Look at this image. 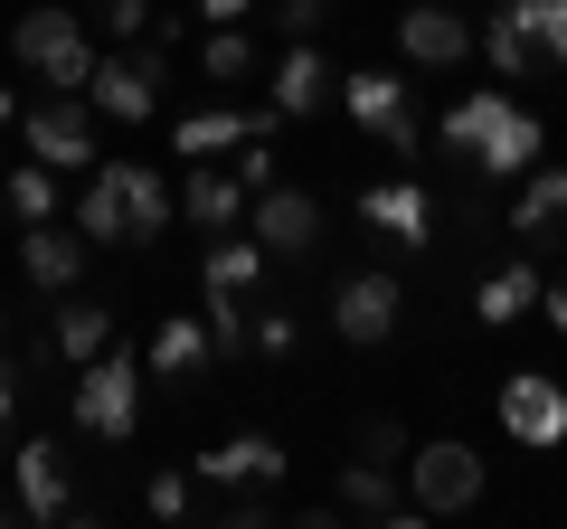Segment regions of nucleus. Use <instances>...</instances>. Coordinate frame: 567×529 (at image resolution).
<instances>
[{
  "label": "nucleus",
  "instance_id": "nucleus-35",
  "mask_svg": "<svg viewBox=\"0 0 567 529\" xmlns=\"http://www.w3.org/2000/svg\"><path fill=\"white\" fill-rule=\"evenodd\" d=\"M256 350H265V360H284V350H293V322H284V312H265V322H256Z\"/></svg>",
  "mask_w": 567,
  "mask_h": 529
},
{
  "label": "nucleus",
  "instance_id": "nucleus-28",
  "mask_svg": "<svg viewBox=\"0 0 567 529\" xmlns=\"http://www.w3.org/2000/svg\"><path fill=\"white\" fill-rule=\"evenodd\" d=\"M502 10L529 29V48H539L548 66H567V0H502Z\"/></svg>",
  "mask_w": 567,
  "mask_h": 529
},
{
  "label": "nucleus",
  "instance_id": "nucleus-34",
  "mask_svg": "<svg viewBox=\"0 0 567 529\" xmlns=\"http://www.w3.org/2000/svg\"><path fill=\"white\" fill-rule=\"evenodd\" d=\"M227 170H237V189L256 199V189L275 180V152H265V143H237V162H227Z\"/></svg>",
  "mask_w": 567,
  "mask_h": 529
},
{
  "label": "nucleus",
  "instance_id": "nucleus-31",
  "mask_svg": "<svg viewBox=\"0 0 567 529\" xmlns=\"http://www.w3.org/2000/svg\"><path fill=\"white\" fill-rule=\"evenodd\" d=\"M142 501H152V520H189V510H199V491H189V473H152V491H142Z\"/></svg>",
  "mask_w": 567,
  "mask_h": 529
},
{
  "label": "nucleus",
  "instance_id": "nucleus-19",
  "mask_svg": "<svg viewBox=\"0 0 567 529\" xmlns=\"http://www.w3.org/2000/svg\"><path fill=\"white\" fill-rule=\"evenodd\" d=\"M199 483H284V445L275 435H227V445H208L199 454Z\"/></svg>",
  "mask_w": 567,
  "mask_h": 529
},
{
  "label": "nucleus",
  "instance_id": "nucleus-36",
  "mask_svg": "<svg viewBox=\"0 0 567 529\" xmlns=\"http://www.w3.org/2000/svg\"><path fill=\"white\" fill-rule=\"evenodd\" d=\"M275 20H284V29H293V39H312V29H322V0H284Z\"/></svg>",
  "mask_w": 567,
  "mask_h": 529
},
{
  "label": "nucleus",
  "instance_id": "nucleus-33",
  "mask_svg": "<svg viewBox=\"0 0 567 529\" xmlns=\"http://www.w3.org/2000/svg\"><path fill=\"white\" fill-rule=\"evenodd\" d=\"M95 20L114 29V39H142V29H152V0H95Z\"/></svg>",
  "mask_w": 567,
  "mask_h": 529
},
{
  "label": "nucleus",
  "instance_id": "nucleus-7",
  "mask_svg": "<svg viewBox=\"0 0 567 529\" xmlns=\"http://www.w3.org/2000/svg\"><path fill=\"white\" fill-rule=\"evenodd\" d=\"M398 322H406V293H398V274H388V264H360V274L331 293V331H341L350 350L398 341Z\"/></svg>",
  "mask_w": 567,
  "mask_h": 529
},
{
  "label": "nucleus",
  "instance_id": "nucleus-16",
  "mask_svg": "<svg viewBox=\"0 0 567 529\" xmlns=\"http://www.w3.org/2000/svg\"><path fill=\"white\" fill-rule=\"evenodd\" d=\"M331 510H350V520H398V529H416V501L398 510V483H388V464H341V483H331Z\"/></svg>",
  "mask_w": 567,
  "mask_h": 529
},
{
  "label": "nucleus",
  "instance_id": "nucleus-9",
  "mask_svg": "<svg viewBox=\"0 0 567 529\" xmlns=\"http://www.w3.org/2000/svg\"><path fill=\"white\" fill-rule=\"evenodd\" d=\"M341 104H350V123H369L398 162H416V114H406V85L388 76V66H360V76H341Z\"/></svg>",
  "mask_w": 567,
  "mask_h": 529
},
{
  "label": "nucleus",
  "instance_id": "nucleus-38",
  "mask_svg": "<svg viewBox=\"0 0 567 529\" xmlns=\"http://www.w3.org/2000/svg\"><path fill=\"white\" fill-rule=\"evenodd\" d=\"M539 312H548V322L567 331V284H548V274H539Z\"/></svg>",
  "mask_w": 567,
  "mask_h": 529
},
{
  "label": "nucleus",
  "instance_id": "nucleus-6",
  "mask_svg": "<svg viewBox=\"0 0 567 529\" xmlns=\"http://www.w3.org/2000/svg\"><path fill=\"white\" fill-rule=\"evenodd\" d=\"M162 76H171V48L162 39L142 48V58H95L85 104H95L104 123H152V114H162Z\"/></svg>",
  "mask_w": 567,
  "mask_h": 529
},
{
  "label": "nucleus",
  "instance_id": "nucleus-25",
  "mask_svg": "<svg viewBox=\"0 0 567 529\" xmlns=\"http://www.w3.org/2000/svg\"><path fill=\"white\" fill-rule=\"evenodd\" d=\"M76 237H85V246H123V189H114V162H95V170H85Z\"/></svg>",
  "mask_w": 567,
  "mask_h": 529
},
{
  "label": "nucleus",
  "instance_id": "nucleus-40",
  "mask_svg": "<svg viewBox=\"0 0 567 529\" xmlns=\"http://www.w3.org/2000/svg\"><path fill=\"white\" fill-rule=\"evenodd\" d=\"M0 133H10V85H0Z\"/></svg>",
  "mask_w": 567,
  "mask_h": 529
},
{
  "label": "nucleus",
  "instance_id": "nucleus-22",
  "mask_svg": "<svg viewBox=\"0 0 567 529\" xmlns=\"http://www.w3.org/2000/svg\"><path fill=\"white\" fill-rule=\"evenodd\" d=\"M473 312H483L492 331H502V322H520V312H539V264H529V256L492 264V274H483V293H473Z\"/></svg>",
  "mask_w": 567,
  "mask_h": 529
},
{
  "label": "nucleus",
  "instance_id": "nucleus-1",
  "mask_svg": "<svg viewBox=\"0 0 567 529\" xmlns=\"http://www.w3.org/2000/svg\"><path fill=\"white\" fill-rule=\"evenodd\" d=\"M445 152H464L483 180H520V170L548 152V133H539V114H529V104L502 95V85H473V95L445 114Z\"/></svg>",
  "mask_w": 567,
  "mask_h": 529
},
{
  "label": "nucleus",
  "instance_id": "nucleus-14",
  "mask_svg": "<svg viewBox=\"0 0 567 529\" xmlns=\"http://www.w3.org/2000/svg\"><path fill=\"white\" fill-rule=\"evenodd\" d=\"M360 218L379 227V237H398V246H435V199H425L416 180H379V189H360Z\"/></svg>",
  "mask_w": 567,
  "mask_h": 529
},
{
  "label": "nucleus",
  "instance_id": "nucleus-8",
  "mask_svg": "<svg viewBox=\"0 0 567 529\" xmlns=\"http://www.w3.org/2000/svg\"><path fill=\"white\" fill-rule=\"evenodd\" d=\"M246 237L265 246V256H312L322 246V199L293 180H265L256 199H246Z\"/></svg>",
  "mask_w": 567,
  "mask_h": 529
},
{
  "label": "nucleus",
  "instance_id": "nucleus-24",
  "mask_svg": "<svg viewBox=\"0 0 567 529\" xmlns=\"http://www.w3.org/2000/svg\"><path fill=\"white\" fill-rule=\"evenodd\" d=\"M237 143H246V114H227V104L171 123V152H181V162H218V152H237Z\"/></svg>",
  "mask_w": 567,
  "mask_h": 529
},
{
  "label": "nucleus",
  "instance_id": "nucleus-12",
  "mask_svg": "<svg viewBox=\"0 0 567 529\" xmlns=\"http://www.w3.org/2000/svg\"><path fill=\"white\" fill-rule=\"evenodd\" d=\"M502 426L520 435V445H567V387L539 378V369H520V378H502Z\"/></svg>",
  "mask_w": 567,
  "mask_h": 529
},
{
  "label": "nucleus",
  "instance_id": "nucleus-29",
  "mask_svg": "<svg viewBox=\"0 0 567 529\" xmlns=\"http://www.w3.org/2000/svg\"><path fill=\"white\" fill-rule=\"evenodd\" d=\"M199 66H208V85H237V76H256V29H218V39L199 48Z\"/></svg>",
  "mask_w": 567,
  "mask_h": 529
},
{
  "label": "nucleus",
  "instance_id": "nucleus-3",
  "mask_svg": "<svg viewBox=\"0 0 567 529\" xmlns=\"http://www.w3.org/2000/svg\"><path fill=\"white\" fill-rule=\"evenodd\" d=\"M10 58L39 66V76L66 85V95H85V76H95V39H85L76 10H20V29H10Z\"/></svg>",
  "mask_w": 567,
  "mask_h": 529
},
{
  "label": "nucleus",
  "instance_id": "nucleus-15",
  "mask_svg": "<svg viewBox=\"0 0 567 529\" xmlns=\"http://www.w3.org/2000/svg\"><path fill=\"white\" fill-rule=\"evenodd\" d=\"M20 274H29L39 293H66V284L85 274V237H76V227H58V218H39V227L20 237Z\"/></svg>",
  "mask_w": 567,
  "mask_h": 529
},
{
  "label": "nucleus",
  "instance_id": "nucleus-27",
  "mask_svg": "<svg viewBox=\"0 0 567 529\" xmlns=\"http://www.w3.org/2000/svg\"><path fill=\"white\" fill-rule=\"evenodd\" d=\"M473 39H483V58H492V76H502V85H520L529 66H539V48H529V29L511 20V10H492V20L473 29Z\"/></svg>",
  "mask_w": 567,
  "mask_h": 529
},
{
  "label": "nucleus",
  "instance_id": "nucleus-18",
  "mask_svg": "<svg viewBox=\"0 0 567 529\" xmlns=\"http://www.w3.org/2000/svg\"><path fill=\"white\" fill-rule=\"evenodd\" d=\"M114 189H123V246H142V237L171 227V180L152 162H114Z\"/></svg>",
  "mask_w": 567,
  "mask_h": 529
},
{
  "label": "nucleus",
  "instance_id": "nucleus-21",
  "mask_svg": "<svg viewBox=\"0 0 567 529\" xmlns=\"http://www.w3.org/2000/svg\"><path fill=\"white\" fill-rule=\"evenodd\" d=\"M181 218L199 227V237H227V227L246 218V189H237V170H189V189H181Z\"/></svg>",
  "mask_w": 567,
  "mask_h": 529
},
{
  "label": "nucleus",
  "instance_id": "nucleus-41",
  "mask_svg": "<svg viewBox=\"0 0 567 529\" xmlns=\"http://www.w3.org/2000/svg\"><path fill=\"white\" fill-rule=\"evenodd\" d=\"M10 520H20V501H0V529H10Z\"/></svg>",
  "mask_w": 567,
  "mask_h": 529
},
{
  "label": "nucleus",
  "instance_id": "nucleus-4",
  "mask_svg": "<svg viewBox=\"0 0 567 529\" xmlns=\"http://www.w3.org/2000/svg\"><path fill=\"white\" fill-rule=\"evenodd\" d=\"M20 143H29V162H48V170H95L104 162L95 152V104L66 95V85H48V104L20 114Z\"/></svg>",
  "mask_w": 567,
  "mask_h": 529
},
{
  "label": "nucleus",
  "instance_id": "nucleus-26",
  "mask_svg": "<svg viewBox=\"0 0 567 529\" xmlns=\"http://www.w3.org/2000/svg\"><path fill=\"white\" fill-rule=\"evenodd\" d=\"M199 284L208 293H256L265 284V246L256 237H218V246H208V264H199Z\"/></svg>",
  "mask_w": 567,
  "mask_h": 529
},
{
  "label": "nucleus",
  "instance_id": "nucleus-2",
  "mask_svg": "<svg viewBox=\"0 0 567 529\" xmlns=\"http://www.w3.org/2000/svg\"><path fill=\"white\" fill-rule=\"evenodd\" d=\"M66 407H76L85 435L123 445V435H133V416H142V360H133V350H95V360L76 369V397H66Z\"/></svg>",
  "mask_w": 567,
  "mask_h": 529
},
{
  "label": "nucleus",
  "instance_id": "nucleus-42",
  "mask_svg": "<svg viewBox=\"0 0 567 529\" xmlns=\"http://www.w3.org/2000/svg\"><path fill=\"white\" fill-rule=\"evenodd\" d=\"M0 341H10V322H0Z\"/></svg>",
  "mask_w": 567,
  "mask_h": 529
},
{
  "label": "nucleus",
  "instance_id": "nucleus-5",
  "mask_svg": "<svg viewBox=\"0 0 567 529\" xmlns=\"http://www.w3.org/2000/svg\"><path fill=\"white\" fill-rule=\"evenodd\" d=\"M406 491H416V520H454V510L483 501V454L473 445H406Z\"/></svg>",
  "mask_w": 567,
  "mask_h": 529
},
{
  "label": "nucleus",
  "instance_id": "nucleus-11",
  "mask_svg": "<svg viewBox=\"0 0 567 529\" xmlns=\"http://www.w3.org/2000/svg\"><path fill=\"white\" fill-rule=\"evenodd\" d=\"M398 48H406V66H464L473 58V20L454 0H416V10H398Z\"/></svg>",
  "mask_w": 567,
  "mask_h": 529
},
{
  "label": "nucleus",
  "instance_id": "nucleus-37",
  "mask_svg": "<svg viewBox=\"0 0 567 529\" xmlns=\"http://www.w3.org/2000/svg\"><path fill=\"white\" fill-rule=\"evenodd\" d=\"M199 20H218V29H237V20H256V0H199Z\"/></svg>",
  "mask_w": 567,
  "mask_h": 529
},
{
  "label": "nucleus",
  "instance_id": "nucleus-30",
  "mask_svg": "<svg viewBox=\"0 0 567 529\" xmlns=\"http://www.w3.org/2000/svg\"><path fill=\"white\" fill-rule=\"evenodd\" d=\"M10 218H20V227H39V218H58V170H48V162H29V170H10Z\"/></svg>",
  "mask_w": 567,
  "mask_h": 529
},
{
  "label": "nucleus",
  "instance_id": "nucleus-13",
  "mask_svg": "<svg viewBox=\"0 0 567 529\" xmlns=\"http://www.w3.org/2000/svg\"><path fill=\"white\" fill-rule=\"evenodd\" d=\"M511 237L520 246H567V170L558 162H529L520 170V199H511Z\"/></svg>",
  "mask_w": 567,
  "mask_h": 529
},
{
  "label": "nucleus",
  "instance_id": "nucleus-20",
  "mask_svg": "<svg viewBox=\"0 0 567 529\" xmlns=\"http://www.w3.org/2000/svg\"><path fill=\"white\" fill-rule=\"evenodd\" d=\"M208 360H218V350H208V322H199V312H171V322L152 331V350H142L152 378H199Z\"/></svg>",
  "mask_w": 567,
  "mask_h": 529
},
{
  "label": "nucleus",
  "instance_id": "nucleus-39",
  "mask_svg": "<svg viewBox=\"0 0 567 529\" xmlns=\"http://www.w3.org/2000/svg\"><path fill=\"white\" fill-rule=\"evenodd\" d=\"M10 416H20V378H10V369H0V426H10Z\"/></svg>",
  "mask_w": 567,
  "mask_h": 529
},
{
  "label": "nucleus",
  "instance_id": "nucleus-10",
  "mask_svg": "<svg viewBox=\"0 0 567 529\" xmlns=\"http://www.w3.org/2000/svg\"><path fill=\"white\" fill-rule=\"evenodd\" d=\"M10 464H20V520H39V529L95 520V510H85V501H66V454L48 445V435H29V445L10 454Z\"/></svg>",
  "mask_w": 567,
  "mask_h": 529
},
{
  "label": "nucleus",
  "instance_id": "nucleus-23",
  "mask_svg": "<svg viewBox=\"0 0 567 529\" xmlns=\"http://www.w3.org/2000/svg\"><path fill=\"white\" fill-rule=\"evenodd\" d=\"M48 350L85 369L95 350H114V312H104V303H58V322H48Z\"/></svg>",
  "mask_w": 567,
  "mask_h": 529
},
{
  "label": "nucleus",
  "instance_id": "nucleus-17",
  "mask_svg": "<svg viewBox=\"0 0 567 529\" xmlns=\"http://www.w3.org/2000/svg\"><path fill=\"white\" fill-rule=\"evenodd\" d=\"M322 95H331L322 48H312V39H293V48H284V66H275V95H265V104H275L284 123H303V114H322Z\"/></svg>",
  "mask_w": 567,
  "mask_h": 529
},
{
  "label": "nucleus",
  "instance_id": "nucleus-32",
  "mask_svg": "<svg viewBox=\"0 0 567 529\" xmlns=\"http://www.w3.org/2000/svg\"><path fill=\"white\" fill-rule=\"evenodd\" d=\"M360 454H369V464H406V426H398V416H369V426H360Z\"/></svg>",
  "mask_w": 567,
  "mask_h": 529
}]
</instances>
